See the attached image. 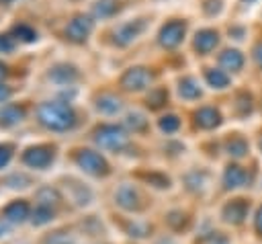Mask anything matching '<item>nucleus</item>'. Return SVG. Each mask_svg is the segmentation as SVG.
<instances>
[{
	"instance_id": "12",
	"label": "nucleus",
	"mask_w": 262,
	"mask_h": 244,
	"mask_svg": "<svg viewBox=\"0 0 262 244\" xmlns=\"http://www.w3.org/2000/svg\"><path fill=\"white\" fill-rule=\"evenodd\" d=\"M207 82L213 88H225L229 84V76L223 70H207Z\"/></svg>"
},
{
	"instance_id": "14",
	"label": "nucleus",
	"mask_w": 262,
	"mask_h": 244,
	"mask_svg": "<svg viewBox=\"0 0 262 244\" xmlns=\"http://www.w3.org/2000/svg\"><path fill=\"white\" fill-rule=\"evenodd\" d=\"M180 94H182L184 98H196V96H201V88H199L196 80H192V78L182 80V84H180Z\"/></svg>"
},
{
	"instance_id": "18",
	"label": "nucleus",
	"mask_w": 262,
	"mask_h": 244,
	"mask_svg": "<svg viewBox=\"0 0 262 244\" xmlns=\"http://www.w3.org/2000/svg\"><path fill=\"white\" fill-rule=\"evenodd\" d=\"M254 230L262 236V205H260L258 211H256V217H254Z\"/></svg>"
},
{
	"instance_id": "17",
	"label": "nucleus",
	"mask_w": 262,
	"mask_h": 244,
	"mask_svg": "<svg viewBox=\"0 0 262 244\" xmlns=\"http://www.w3.org/2000/svg\"><path fill=\"white\" fill-rule=\"evenodd\" d=\"M237 107H242L239 115H246V113H250V109H252V98H250V94H246V92L237 94Z\"/></svg>"
},
{
	"instance_id": "13",
	"label": "nucleus",
	"mask_w": 262,
	"mask_h": 244,
	"mask_svg": "<svg viewBox=\"0 0 262 244\" xmlns=\"http://www.w3.org/2000/svg\"><path fill=\"white\" fill-rule=\"evenodd\" d=\"M125 84H131L129 88H135V90H139V88H143V86L147 84V74H145L141 68H137V70L129 72V76L125 78Z\"/></svg>"
},
{
	"instance_id": "19",
	"label": "nucleus",
	"mask_w": 262,
	"mask_h": 244,
	"mask_svg": "<svg viewBox=\"0 0 262 244\" xmlns=\"http://www.w3.org/2000/svg\"><path fill=\"white\" fill-rule=\"evenodd\" d=\"M254 59H256V64L262 68V41L254 47Z\"/></svg>"
},
{
	"instance_id": "16",
	"label": "nucleus",
	"mask_w": 262,
	"mask_h": 244,
	"mask_svg": "<svg viewBox=\"0 0 262 244\" xmlns=\"http://www.w3.org/2000/svg\"><path fill=\"white\" fill-rule=\"evenodd\" d=\"M160 125H162V129H164V131L172 133V131H176V129L180 127V121H178V119H176L174 115H170V117H164Z\"/></svg>"
},
{
	"instance_id": "15",
	"label": "nucleus",
	"mask_w": 262,
	"mask_h": 244,
	"mask_svg": "<svg viewBox=\"0 0 262 244\" xmlns=\"http://www.w3.org/2000/svg\"><path fill=\"white\" fill-rule=\"evenodd\" d=\"M203 244H229V240L221 234V232H209L203 238Z\"/></svg>"
},
{
	"instance_id": "2",
	"label": "nucleus",
	"mask_w": 262,
	"mask_h": 244,
	"mask_svg": "<svg viewBox=\"0 0 262 244\" xmlns=\"http://www.w3.org/2000/svg\"><path fill=\"white\" fill-rule=\"evenodd\" d=\"M248 209H250V203H248L246 199H233V201H229V203L223 207L221 217H223L227 223H231V226H239V223L246 219Z\"/></svg>"
},
{
	"instance_id": "4",
	"label": "nucleus",
	"mask_w": 262,
	"mask_h": 244,
	"mask_svg": "<svg viewBox=\"0 0 262 244\" xmlns=\"http://www.w3.org/2000/svg\"><path fill=\"white\" fill-rule=\"evenodd\" d=\"M96 141L102 146V148H108V150H121L125 144H127V137L121 129H115V127H104L102 131H98V137Z\"/></svg>"
},
{
	"instance_id": "10",
	"label": "nucleus",
	"mask_w": 262,
	"mask_h": 244,
	"mask_svg": "<svg viewBox=\"0 0 262 244\" xmlns=\"http://www.w3.org/2000/svg\"><path fill=\"white\" fill-rule=\"evenodd\" d=\"M117 199H119V205L121 207H125L127 211H135L137 207H139V195H137V191L133 189V187H123L121 191H119V195H117Z\"/></svg>"
},
{
	"instance_id": "3",
	"label": "nucleus",
	"mask_w": 262,
	"mask_h": 244,
	"mask_svg": "<svg viewBox=\"0 0 262 244\" xmlns=\"http://www.w3.org/2000/svg\"><path fill=\"white\" fill-rule=\"evenodd\" d=\"M248 182H250V172L244 166L229 164L225 168V172H223V187L225 189H239Z\"/></svg>"
},
{
	"instance_id": "1",
	"label": "nucleus",
	"mask_w": 262,
	"mask_h": 244,
	"mask_svg": "<svg viewBox=\"0 0 262 244\" xmlns=\"http://www.w3.org/2000/svg\"><path fill=\"white\" fill-rule=\"evenodd\" d=\"M78 164L82 170H86L88 174H94V176H104L108 172V164L104 162V158L92 150H84L78 156Z\"/></svg>"
},
{
	"instance_id": "11",
	"label": "nucleus",
	"mask_w": 262,
	"mask_h": 244,
	"mask_svg": "<svg viewBox=\"0 0 262 244\" xmlns=\"http://www.w3.org/2000/svg\"><path fill=\"white\" fill-rule=\"evenodd\" d=\"M225 150H227V154L231 158H244L248 154V141L242 135H231L225 141Z\"/></svg>"
},
{
	"instance_id": "8",
	"label": "nucleus",
	"mask_w": 262,
	"mask_h": 244,
	"mask_svg": "<svg viewBox=\"0 0 262 244\" xmlns=\"http://www.w3.org/2000/svg\"><path fill=\"white\" fill-rule=\"evenodd\" d=\"M29 217V207L23 205V203H12L4 209V219L10 223V226H16V223H23L27 221Z\"/></svg>"
},
{
	"instance_id": "21",
	"label": "nucleus",
	"mask_w": 262,
	"mask_h": 244,
	"mask_svg": "<svg viewBox=\"0 0 262 244\" xmlns=\"http://www.w3.org/2000/svg\"><path fill=\"white\" fill-rule=\"evenodd\" d=\"M260 150H262V135H260Z\"/></svg>"
},
{
	"instance_id": "5",
	"label": "nucleus",
	"mask_w": 262,
	"mask_h": 244,
	"mask_svg": "<svg viewBox=\"0 0 262 244\" xmlns=\"http://www.w3.org/2000/svg\"><path fill=\"white\" fill-rule=\"evenodd\" d=\"M217 41H219L217 31H213V29H203V31H199V33H196L194 47H196L201 53H209V51L217 45Z\"/></svg>"
},
{
	"instance_id": "6",
	"label": "nucleus",
	"mask_w": 262,
	"mask_h": 244,
	"mask_svg": "<svg viewBox=\"0 0 262 244\" xmlns=\"http://www.w3.org/2000/svg\"><path fill=\"white\" fill-rule=\"evenodd\" d=\"M221 123V115L217 109L213 107H203L199 113H196V125L203 127V129H213Z\"/></svg>"
},
{
	"instance_id": "7",
	"label": "nucleus",
	"mask_w": 262,
	"mask_h": 244,
	"mask_svg": "<svg viewBox=\"0 0 262 244\" xmlns=\"http://www.w3.org/2000/svg\"><path fill=\"white\" fill-rule=\"evenodd\" d=\"M182 35H184V23H170L162 29V43L174 47L176 43H180Z\"/></svg>"
},
{
	"instance_id": "22",
	"label": "nucleus",
	"mask_w": 262,
	"mask_h": 244,
	"mask_svg": "<svg viewBox=\"0 0 262 244\" xmlns=\"http://www.w3.org/2000/svg\"><path fill=\"white\" fill-rule=\"evenodd\" d=\"M244 2H252V0H244Z\"/></svg>"
},
{
	"instance_id": "20",
	"label": "nucleus",
	"mask_w": 262,
	"mask_h": 244,
	"mask_svg": "<svg viewBox=\"0 0 262 244\" xmlns=\"http://www.w3.org/2000/svg\"><path fill=\"white\" fill-rule=\"evenodd\" d=\"M6 160H8V154L6 152H0V168L6 164Z\"/></svg>"
},
{
	"instance_id": "9",
	"label": "nucleus",
	"mask_w": 262,
	"mask_h": 244,
	"mask_svg": "<svg viewBox=\"0 0 262 244\" xmlns=\"http://www.w3.org/2000/svg\"><path fill=\"white\" fill-rule=\"evenodd\" d=\"M219 62H221V66H223L225 70L239 72V70H242V66H244V55H242L237 49H225V51L221 53Z\"/></svg>"
}]
</instances>
